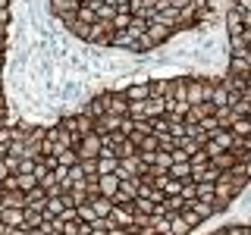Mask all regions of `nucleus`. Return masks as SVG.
I'll list each match as a JSON object with an SVG mask.
<instances>
[{"mask_svg":"<svg viewBox=\"0 0 251 235\" xmlns=\"http://www.w3.org/2000/svg\"><path fill=\"white\" fill-rule=\"evenodd\" d=\"M113 25L110 22H94V25L88 28V38H85V44H94V47H110V41H113Z\"/></svg>","mask_w":251,"mask_h":235,"instance_id":"obj_1","label":"nucleus"},{"mask_svg":"<svg viewBox=\"0 0 251 235\" xmlns=\"http://www.w3.org/2000/svg\"><path fill=\"white\" fill-rule=\"evenodd\" d=\"M132 219H135L132 204H113V210H110V216H107V226H123V229H132Z\"/></svg>","mask_w":251,"mask_h":235,"instance_id":"obj_2","label":"nucleus"},{"mask_svg":"<svg viewBox=\"0 0 251 235\" xmlns=\"http://www.w3.org/2000/svg\"><path fill=\"white\" fill-rule=\"evenodd\" d=\"M78 160H98L100 157V135H85L75 147Z\"/></svg>","mask_w":251,"mask_h":235,"instance_id":"obj_3","label":"nucleus"},{"mask_svg":"<svg viewBox=\"0 0 251 235\" xmlns=\"http://www.w3.org/2000/svg\"><path fill=\"white\" fill-rule=\"evenodd\" d=\"M173 35H176V31H170L167 25H160V22H148V38H151L154 50H157V47H163V44H170Z\"/></svg>","mask_w":251,"mask_h":235,"instance_id":"obj_4","label":"nucleus"},{"mask_svg":"<svg viewBox=\"0 0 251 235\" xmlns=\"http://www.w3.org/2000/svg\"><path fill=\"white\" fill-rule=\"evenodd\" d=\"M0 223H6L10 229L16 226L25 229V207H0Z\"/></svg>","mask_w":251,"mask_h":235,"instance_id":"obj_5","label":"nucleus"},{"mask_svg":"<svg viewBox=\"0 0 251 235\" xmlns=\"http://www.w3.org/2000/svg\"><path fill=\"white\" fill-rule=\"evenodd\" d=\"M120 176H116V172H113V176H98V194H100V198H110V201H113L116 198V191H120Z\"/></svg>","mask_w":251,"mask_h":235,"instance_id":"obj_6","label":"nucleus"},{"mask_svg":"<svg viewBox=\"0 0 251 235\" xmlns=\"http://www.w3.org/2000/svg\"><path fill=\"white\" fill-rule=\"evenodd\" d=\"M107 100H110V91L94 94V97H88V104H85V113H91L94 119H100V116L107 113Z\"/></svg>","mask_w":251,"mask_h":235,"instance_id":"obj_7","label":"nucleus"},{"mask_svg":"<svg viewBox=\"0 0 251 235\" xmlns=\"http://www.w3.org/2000/svg\"><path fill=\"white\" fill-rule=\"evenodd\" d=\"M135 41H138V35L126 28V31H116V35H113L110 47H113V50H132V53H135Z\"/></svg>","mask_w":251,"mask_h":235,"instance_id":"obj_8","label":"nucleus"},{"mask_svg":"<svg viewBox=\"0 0 251 235\" xmlns=\"http://www.w3.org/2000/svg\"><path fill=\"white\" fill-rule=\"evenodd\" d=\"M107 113H113V116H129V97H126V94H120V91H110Z\"/></svg>","mask_w":251,"mask_h":235,"instance_id":"obj_9","label":"nucleus"},{"mask_svg":"<svg viewBox=\"0 0 251 235\" xmlns=\"http://www.w3.org/2000/svg\"><path fill=\"white\" fill-rule=\"evenodd\" d=\"M123 94L129 97V104H132V100H148V97H151V85H148V82H129Z\"/></svg>","mask_w":251,"mask_h":235,"instance_id":"obj_10","label":"nucleus"},{"mask_svg":"<svg viewBox=\"0 0 251 235\" xmlns=\"http://www.w3.org/2000/svg\"><path fill=\"white\" fill-rule=\"evenodd\" d=\"M245 31V22H242V10H226V35H242Z\"/></svg>","mask_w":251,"mask_h":235,"instance_id":"obj_11","label":"nucleus"},{"mask_svg":"<svg viewBox=\"0 0 251 235\" xmlns=\"http://www.w3.org/2000/svg\"><path fill=\"white\" fill-rule=\"evenodd\" d=\"M44 204H47V191L41 185L31 188V191H25V207L28 210H44Z\"/></svg>","mask_w":251,"mask_h":235,"instance_id":"obj_12","label":"nucleus"},{"mask_svg":"<svg viewBox=\"0 0 251 235\" xmlns=\"http://www.w3.org/2000/svg\"><path fill=\"white\" fill-rule=\"evenodd\" d=\"M116 169H120V157H113V154L98 157V176H113Z\"/></svg>","mask_w":251,"mask_h":235,"instance_id":"obj_13","label":"nucleus"},{"mask_svg":"<svg viewBox=\"0 0 251 235\" xmlns=\"http://www.w3.org/2000/svg\"><path fill=\"white\" fill-rule=\"evenodd\" d=\"M154 3H157V0H129V13L151 19V16H154Z\"/></svg>","mask_w":251,"mask_h":235,"instance_id":"obj_14","label":"nucleus"},{"mask_svg":"<svg viewBox=\"0 0 251 235\" xmlns=\"http://www.w3.org/2000/svg\"><path fill=\"white\" fill-rule=\"evenodd\" d=\"M3 188V185H0ZM0 207H25V191H19V188H13V191H6L3 188V204Z\"/></svg>","mask_w":251,"mask_h":235,"instance_id":"obj_15","label":"nucleus"},{"mask_svg":"<svg viewBox=\"0 0 251 235\" xmlns=\"http://www.w3.org/2000/svg\"><path fill=\"white\" fill-rule=\"evenodd\" d=\"M148 119H157V116H167V97H148Z\"/></svg>","mask_w":251,"mask_h":235,"instance_id":"obj_16","label":"nucleus"},{"mask_svg":"<svg viewBox=\"0 0 251 235\" xmlns=\"http://www.w3.org/2000/svg\"><path fill=\"white\" fill-rule=\"evenodd\" d=\"M88 204H91V210H94L100 219H107L110 210H113V201H110V198H100V194H98V198H88Z\"/></svg>","mask_w":251,"mask_h":235,"instance_id":"obj_17","label":"nucleus"},{"mask_svg":"<svg viewBox=\"0 0 251 235\" xmlns=\"http://www.w3.org/2000/svg\"><path fill=\"white\" fill-rule=\"evenodd\" d=\"M229 132H232L235 138H248L251 135V116H239V119H232Z\"/></svg>","mask_w":251,"mask_h":235,"instance_id":"obj_18","label":"nucleus"},{"mask_svg":"<svg viewBox=\"0 0 251 235\" xmlns=\"http://www.w3.org/2000/svg\"><path fill=\"white\" fill-rule=\"evenodd\" d=\"M63 210H66V204H63V198H47V204H44V219H53V216H60Z\"/></svg>","mask_w":251,"mask_h":235,"instance_id":"obj_19","label":"nucleus"},{"mask_svg":"<svg viewBox=\"0 0 251 235\" xmlns=\"http://www.w3.org/2000/svg\"><path fill=\"white\" fill-rule=\"evenodd\" d=\"M170 235H192V226L179 213H170Z\"/></svg>","mask_w":251,"mask_h":235,"instance_id":"obj_20","label":"nucleus"},{"mask_svg":"<svg viewBox=\"0 0 251 235\" xmlns=\"http://www.w3.org/2000/svg\"><path fill=\"white\" fill-rule=\"evenodd\" d=\"M176 147H179V151H185V154H188V160H192V157L198 154L204 144H201L198 138H188V135H185V138H179V141H176Z\"/></svg>","mask_w":251,"mask_h":235,"instance_id":"obj_21","label":"nucleus"},{"mask_svg":"<svg viewBox=\"0 0 251 235\" xmlns=\"http://www.w3.org/2000/svg\"><path fill=\"white\" fill-rule=\"evenodd\" d=\"M41 182H38V176L35 172H19V176H16V188H19V191H31V188H38Z\"/></svg>","mask_w":251,"mask_h":235,"instance_id":"obj_22","label":"nucleus"},{"mask_svg":"<svg viewBox=\"0 0 251 235\" xmlns=\"http://www.w3.org/2000/svg\"><path fill=\"white\" fill-rule=\"evenodd\" d=\"M170 179H176V182L192 179V163H173V166H170Z\"/></svg>","mask_w":251,"mask_h":235,"instance_id":"obj_23","label":"nucleus"},{"mask_svg":"<svg viewBox=\"0 0 251 235\" xmlns=\"http://www.w3.org/2000/svg\"><path fill=\"white\" fill-rule=\"evenodd\" d=\"M129 22H132V13L129 10H116V16H113L110 25H113V31H126V28H129Z\"/></svg>","mask_w":251,"mask_h":235,"instance_id":"obj_24","label":"nucleus"},{"mask_svg":"<svg viewBox=\"0 0 251 235\" xmlns=\"http://www.w3.org/2000/svg\"><path fill=\"white\" fill-rule=\"evenodd\" d=\"M188 207H192L201 219H210V216H214V204H210V201H192Z\"/></svg>","mask_w":251,"mask_h":235,"instance_id":"obj_25","label":"nucleus"},{"mask_svg":"<svg viewBox=\"0 0 251 235\" xmlns=\"http://www.w3.org/2000/svg\"><path fill=\"white\" fill-rule=\"evenodd\" d=\"M41 226H44V213L25 207V229H41Z\"/></svg>","mask_w":251,"mask_h":235,"instance_id":"obj_26","label":"nucleus"},{"mask_svg":"<svg viewBox=\"0 0 251 235\" xmlns=\"http://www.w3.org/2000/svg\"><path fill=\"white\" fill-rule=\"evenodd\" d=\"M154 207H157V204L151 198H135V201H132V210H135V213H151L154 216Z\"/></svg>","mask_w":251,"mask_h":235,"instance_id":"obj_27","label":"nucleus"},{"mask_svg":"<svg viewBox=\"0 0 251 235\" xmlns=\"http://www.w3.org/2000/svg\"><path fill=\"white\" fill-rule=\"evenodd\" d=\"M195 185H198V198H195V201H210V204H214V198H217V191H214V185H207V182H195Z\"/></svg>","mask_w":251,"mask_h":235,"instance_id":"obj_28","label":"nucleus"},{"mask_svg":"<svg viewBox=\"0 0 251 235\" xmlns=\"http://www.w3.org/2000/svg\"><path fill=\"white\" fill-rule=\"evenodd\" d=\"M75 19H78V22H85V25H94V22H98V13H94L91 6H85V3H82V6H78V13H75Z\"/></svg>","mask_w":251,"mask_h":235,"instance_id":"obj_29","label":"nucleus"},{"mask_svg":"<svg viewBox=\"0 0 251 235\" xmlns=\"http://www.w3.org/2000/svg\"><path fill=\"white\" fill-rule=\"evenodd\" d=\"M179 198H185V204H192L195 198H198V185H195V179H185L182 182V194Z\"/></svg>","mask_w":251,"mask_h":235,"instance_id":"obj_30","label":"nucleus"},{"mask_svg":"<svg viewBox=\"0 0 251 235\" xmlns=\"http://www.w3.org/2000/svg\"><path fill=\"white\" fill-rule=\"evenodd\" d=\"M163 207H167V213H182L188 204H185V198H179V194H176V198H167V201H163Z\"/></svg>","mask_w":251,"mask_h":235,"instance_id":"obj_31","label":"nucleus"},{"mask_svg":"<svg viewBox=\"0 0 251 235\" xmlns=\"http://www.w3.org/2000/svg\"><path fill=\"white\" fill-rule=\"evenodd\" d=\"M151 229H154L157 235H170V213H167V216H154V219H151Z\"/></svg>","mask_w":251,"mask_h":235,"instance_id":"obj_32","label":"nucleus"},{"mask_svg":"<svg viewBox=\"0 0 251 235\" xmlns=\"http://www.w3.org/2000/svg\"><path fill=\"white\" fill-rule=\"evenodd\" d=\"M82 163V169H85V179L88 182H98V160H78Z\"/></svg>","mask_w":251,"mask_h":235,"instance_id":"obj_33","label":"nucleus"},{"mask_svg":"<svg viewBox=\"0 0 251 235\" xmlns=\"http://www.w3.org/2000/svg\"><path fill=\"white\" fill-rule=\"evenodd\" d=\"M57 163H63V166H75V163H78L75 147H73V151H60V154H57Z\"/></svg>","mask_w":251,"mask_h":235,"instance_id":"obj_34","label":"nucleus"},{"mask_svg":"<svg viewBox=\"0 0 251 235\" xmlns=\"http://www.w3.org/2000/svg\"><path fill=\"white\" fill-rule=\"evenodd\" d=\"M129 31H135V35H145V31H148V19H145V16H132Z\"/></svg>","mask_w":251,"mask_h":235,"instance_id":"obj_35","label":"nucleus"},{"mask_svg":"<svg viewBox=\"0 0 251 235\" xmlns=\"http://www.w3.org/2000/svg\"><path fill=\"white\" fill-rule=\"evenodd\" d=\"M157 144H160V151H176V138H173L170 135V132H167V135H157Z\"/></svg>","mask_w":251,"mask_h":235,"instance_id":"obj_36","label":"nucleus"},{"mask_svg":"<svg viewBox=\"0 0 251 235\" xmlns=\"http://www.w3.org/2000/svg\"><path fill=\"white\" fill-rule=\"evenodd\" d=\"M78 219H82V223H94V219H100V216L91 210V204H82V207H78Z\"/></svg>","mask_w":251,"mask_h":235,"instance_id":"obj_37","label":"nucleus"},{"mask_svg":"<svg viewBox=\"0 0 251 235\" xmlns=\"http://www.w3.org/2000/svg\"><path fill=\"white\" fill-rule=\"evenodd\" d=\"M179 216H182V219H185V223H188V226H192V229H195V226H201V223H204V219H201L198 213H195V210H192V207H185V210H182V213H179Z\"/></svg>","mask_w":251,"mask_h":235,"instance_id":"obj_38","label":"nucleus"},{"mask_svg":"<svg viewBox=\"0 0 251 235\" xmlns=\"http://www.w3.org/2000/svg\"><path fill=\"white\" fill-rule=\"evenodd\" d=\"M198 125H201L204 132H207V138H210V132H217V129H220V122H217V113H214V116H204V119H201Z\"/></svg>","mask_w":251,"mask_h":235,"instance_id":"obj_39","label":"nucleus"},{"mask_svg":"<svg viewBox=\"0 0 251 235\" xmlns=\"http://www.w3.org/2000/svg\"><path fill=\"white\" fill-rule=\"evenodd\" d=\"M113 16H116V6H110V3H104V6L98 10V19H100V22H113Z\"/></svg>","mask_w":251,"mask_h":235,"instance_id":"obj_40","label":"nucleus"},{"mask_svg":"<svg viewBox=\"0 0 251 235\" xmlns=\"http://www.w3.org/2000/svg\"><path fill=\"white\" fill-rule=\"evenodd\" d=\"M19 160H22V157H10V154L3 157V163H6V169H10V176H16V172H19Z\"/></svg>","mask_w":251,"mask_h":235,"instance_id":"obj_41","label":"nucleus"},{"mask_svg":"<svg viewBox=\"0 0 251 235\" xmlns=\"http://www.w3.org/2000/svg\"><path fill=\"white\" fill-rule=\"evenodd\" d=\"M192 3H195V0H170L173 10H185V6H192Z\"/></svg>","mask_w":251,"mask_h":235,"instance_id":"obj_42","label":"nucleus"},{"mask_svg":"<svg viewBox=\"0 0 251 235\" xmlns=\"http://www.w3.org/2000/svg\"><path fill=\"white\" fill-rule=\"evenodd\" d=\"M173 163H188V154H185V151H179V147H176V151H173Z\"/></svg>","mask_w":251,"mask_h":235,"instance_id":"obj_43","label":"nucleus"},{"mask_svg":"<svg viewBox=\"0 0 251 235\" xmlns=\"http://www.w3.org/2000/svg\"><path fill=\"white\" fill-rule=\"evenodd\" d=\"M6 176H10V169H6V163H3V157H0V185L6 182Z\"/></svg>","mask_w":251,"mask_h":235,"instance_id":"obj_44","label":"nucleus"},{"mask_svg":"<svg viewBox=\"0 0 251 235\" xmlns=\"http://www.w3.org/2000/svg\"><path fill=\"white\" fill-rule=\"evenodd\" d=\"M235 10H242V13H251V0H239V3H235Z\"/></svg>","mask_w":251,"mask_h":235,"instance_id":"obj_45","label":"nucleus"},{"mask_svg":"<svg viewBox=\"0 0 251 235\" xmlns=\"http://www.w3.org/2000/svg\"><path fill=\"white\" fill-rule=\"evenodd\" d=\"M6 50V31H0V53Z\"/></svg>","mask_w":251,"mask_h":235,"instance_id":"obj_46","label":"nucleus"},{"mask_svg":"<svg viewBox=\"0 0 251 235\" xmlns=\"http://www.w3.org/2000/svg\"><path fill=\"white\" fill-rule=\"evenodd\" d=\"M10 235H28V229H22V226H16V229H10Z\"/></svg>","mask_w":251,"mask_h":235,"instance_id":"obj_47","label":"nucleus"},{"mask_svg":"<svg viewBox=\"0 0 251 235\" xmlns=\"http://www.w3.org/2000/svg\"><path fill=\"white\" fill-rule=\"evenodd\" d=\"M0 235H10V226L6 223H0Z\"/></svg>","mask_w":251,"mask_h":235,"instance_id":"obj_48","label":"nucleus"},{"mask_svg":"<svg viewBox=\"0 0 251 235\" xmlns=\"http://www.w3.org/2000/svg\"><path fill=\"white\" fill-rule=\"evenodd\" d=\"M28 235H47L44 229H28Z\"/></svg>","mask_w":251,"mask_h":235,"instance_id":"obj_49","label":"nucleus"},{"mask_svg":"<svg viewBox=\"0 0 251 235\" xmlns=\"http://www.w3.org/2000/svg\"><path fill=\"white\" fill-rule=\"evenodd\" d=\"M0 204H3V188H0Z\"/></svg>","mask_w":251,"mask_h":235,"instance_id":"obj_50","label":"nucleus"},{"mask_svg":"<svg viewBox=\"0 0 251 235\" xmlns=\"http://www.w3.org/2000/svg\"><path fill=\"white\" fill-rule=\"evenodd\" d=\"M0 100H6V97H3V88H0Z\"/></svg>","mask_w":251,"mask_h":235,"instance_id":"obj_51","label":"nucleus"},{"mask_svg":"<svg viewBox=\"0 0 251 235\" xmlns=\"http://www.w3.org/2000/svg\"><path fill=\"white\" fill-rule=\"evenodd\" d=\"M0 66H3V53H0Z\"/></svg>","mask_w":251,"mask_h":235,"instance_id":"obj_52","label":"nucleus"}]
</instances>
